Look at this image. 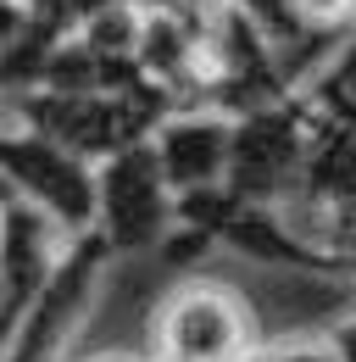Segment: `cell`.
Instances as JSON below:
<instances>
[{"instance_id":"obj_1","label":"cell","mask_w":356,"mask_h":362,"mask_svg":"<svg viewBox=\"0 0 356 362\" xmlns=\"http://www.w3.org/2000/svg\"><path fill=\"white\" fill-rule=\"evenodd\" d=\"M0 112L95 168V162H106L129 145H145L156 134V123L178 106L167 100V90L139 78L129 90H23V95H6Z\"/></svg>"},{"instance_id":"obj_2","label":"cell","mask_w":356,"mask_h":362,"mask_svg":"<svg viewBox=\"0 0 356 362\" xmlns=\"http://www.w3.org/2000/svg\"><path fill=\"white\" fill-rule=\"evenodd\" d=\"M312 123H317V106L307 95H290V100H273V106H256V112H239L234 134H228L222 189H234L239 201H256V206H284L295 195V179H301V156H307Z\"/></svg>"},{"instance_id":"obj_3","label":"cell","mask_w":356,"mask_h":362,"mask_svg":"<svg viewBox=\"0 0 356 362\" xmlns=\"http://www.w3.org/2000/svg\"><path fill=\"white\" fill-rule=\"evenodd\" d=\"M0 179L23 206L56 223L61 240H78L95 228V168L84 156L61 151L56 139L34 134L0 112Z\"/></svg>"},{"instance_id":"obj_4","label":"cell","mask_w":356,"mask_h":362,"mask_svg":"<svg viewBox=\"0 0 356 362\" xmlns=\"http://www.w3.org/2000/svg\"><path fill=\"white\" fill-rule=\"evenodd\" d=\"M173 212L178 195L167 189L150 145H129L106 162H95V228L100 245L112 257H129V251H150L173 234Z\"/></svg>"},{"instance_id":"obj_5","label":"cell","mask_w":356,"mask_h":362,"mask_svg":"<svg viewBox=\"0 0 356 362\" xmlns=\"http://www.w3.org/2000/svg\"><path fill=\"white\" fill-rule=\"evenodd\" d=\"M256 323L234 290L212 279L178 284L156 313V357L150 362H251Z\"/></svg>"},{"instance_id":"obj_6","label":"cell","mask_w":356,"mask_h":362,"mask_svg":"<svg viewBox=\"0 0 356 362\" xmlns=\"http://www.w3.org/2000/svg\"><path fill=\"white\" fill-rule=\"evenodd\" d=\"M106 262H112V251L100 245V234L67 240V251H61V262L50 273L44 296L34 301V313L23 317V329L6 340L0 362H61V351L73 346L89 301H95V284H100Z\"/></svg>"},{"instance_id":"obj_7","label":"cell","mask_w":356,"mask_h":362,"mask_svg":"<svg viewBox=\"0 0 356 362\" xmlns=\"http://www.w3.org/2000/svg\"><path fill=\"white\" fill-rule=\"evenodd\" d=\"M67 240L56 234L50 218H40L34 206L11 201L0 212V351L6 340L23 329V317L34 313V301L44 296L50 273L61 262Z\"/></svg>"},{"instance_id":"obj_8","label":"cell","mask_w":356,"mask_h":362,"mask_svg":"<svg viewBox=\"0 0 356 362\" xmlns=\"http://www.w3.org/2000/svg\"><path fill=\"white\" fill-rule=\"evenodd\" d=\"M228 134L234 117H222L212 106H184L156 123V134L145 139L162 179L173 195H195V189H218L228 173Z\"/></svg>"},{"instance_id":"obj_9","label":"cell","mask_w":356,"mask_h":362,"mask_svg":"<svg viewBox=\"0 0 356 362\" xmlns=\"http://www.w3.org/2000/svg\"><path fill=\"white\" fill-rule=\"evenodd\" d=\"M301 34H323V40H345L356 28V0H284Z\"/></svg>"},{"instance_id":"obj_10","label":"cell","mask_w":356,"mask_h":362,"mask_svg":"<svg viewBox=\"0 0 356 362\" xmlns=\"http://www.w3.org/2000/svg\"><path fill=\"white\" fill-rule=\"evenodd\" d=\"M328 351H334V362H356V317L334 334V346H328Z\"/></svg>"},{"instance_id":"obj_11","label":"cell","mask_w":356,"mask_h":362,"mask_svg":"<svg viewBox=\"0 0 356 362\" xmlns=\"http://www.w3.org/2000/svg\"><path fill=\"white\" fill-rule=\"evenodd\" d=\"M11 201H17V195H11V184L0 179V212H6V206H11Z\"/></svg>"},{"instance_id":"obj_12","label":"cell","mask_w":356,"mask_h":362,"mask_svg":"<svg viewBox=\"0 0 356 362\" xmlns=\"http://www.w3.org/2000/svg\"><path fill=\"white\" fill-rule=\"evenodd\" d=\"M206 6H239V0H206Z\"/></svg>"}]
</instances>
